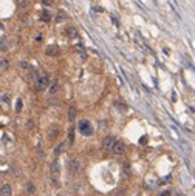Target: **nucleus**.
Masks as SVG:
<instances>
[{
	"label": "nucleus",
	"instance_id": "f03ea898",
	"mask_svg": "<svg viewBox=\"0 0 195 196\" xmlns=\"http://www.w3.org/2000/svg\"><path fill=\"white\" fill-rule=\"evenodd\" d=\"M78 130L81 131V135H90L92 133V125H90V122L87 119H82L78 125Z\"/></svg>",
	"mask_w": 195,
	"mask_h": 196
},
{
	"label": "nucleus",
	"instance_id": "9b49d317",
	"mask_svg": "<svg viewBox=\"0 0 195 196\" xmlns=\"http://www.w3.org/2000/svg\"><path fill=\"white\" fill-rule=\"evenodd\" d=\"M78 167H79V162H78V159L76 158H73L70 161V170H71V173H76L78 171Z\"/></svg>",
	"mask_w": 195,
	"mask_h": 196
},
{
	"label": "nucleus",
	"instance_id": "20e7f679",
	"mask_svg": "<svg viewBox=\"0 0 195 196\" xmlns=\"http://www.w3.org/2000/svg\"><path fill=\"white\" fill-rule=\"evenodd\" d=\"M124 151H125L124 144H122V142H119V141H116L115 145H113V148H112V153H113V154H122Z\"/></svg>",
	"mask_w": 195,
	"mask_h": 196
},
{
	"label": "nucleus",
	"instance_id": "f257e3e1",
	"mask_svg": "<svg viewBox=\"0 0 195 196\" xmlns=\"http://www.w3.org/2000/svg\"><path fill=\"white\" fill-rule=\"evenodd\" d=\"M47 87H48V77H47V74H39L37 77H36V90L42 91Z\"/></svg>",
	"mask_w": 195,
	"mask_h": 196
},
{
	"label": "nucleus",
	"instance_id": "b1692460",
	"mask_svg": "<svg viewBox=\"0 0 195 196\" xmlns=\"http://www.w3.org/2000/svg\"><path fill=\"white\" fill-rule=\"evenodd\" d=\"M17 2H20V0H17Z\"/></svg>",
	"mask_w": 195,
	"mask_h": 196
},
{
	"label": "nucleus",
	"instance_id": "dca6fc26",
	"mask_svg": "<svg viewBox=\"0 0 195 196\" xmlns=\"http://www.w3.org/2000/svg\"><path fill=\"white\" fill-rule=\"evenodd\" d=\"M115 107H116V108H119L121 111H125V105H122L121 102H115Z\"/></svg>",
	"mask_w": 195,
	"mask_h": 196
},
{
	"label": "nucleus",
	"instance_id": "423d86ee",
	"mask_svg": "<svg viewBox=\"0 0 195 196\" xmlns=\"http://www.w3.org/2000/svg\"><path fill=\"white\" fill-rule=\"evenodd\" d=\"M67 147V142H61L57 147H54V150H53V154L54 156H57V154H61L62 151H63V148Z\"/></svg>",
	"mask_w": 195,
	"mask_h": 196
},
{
	"label": "nucleus",
	"instance_id": "9d476101",
	"mask_svg": "<svg viewBox=\"0 0 195 196\" xmlns=\"http://www.w3.org/2000/svg\"><path fill=\"white\" fill-rule=\"evenodd\" d=\"M57 53H59V48L57 46H54V45L47 46V54L48 56H57Z\"/></svg>",
	"mask_w": 195,
	"mask_h": 196
},
{
	"label": "nucleus",
	"instance_id": "6ab92c4d",
	"mask_svg": "<svg viewBox=\"0 0 195 196\" xmlns=\"http://www.w3.org/2000/svg\"><path fill=\"white\" fill-rule=\"evenodd\" d=\"M34 127V122L33 121H28V122H26V128H28V130H30V128H33Z\"/></svg>",
	"mask_w": 195,
	"mask_h": 196
},
{
	"label": "nucleus",
	"instance_id": "aec40b11",
	"mask_svg": "<svg viewBox=\"0 0 195 196\" xmlns=\"http://www.w3.org/2000/svg\"><path fill=\"white\" fill-rule=\"evenodd\" d=\"M42 3H43V5H47V6H50L53 3V0H42Z\"/></svg>",
	"mask_w": 195,
	"mask_h": 196
},
{
	"label": "nucleus",
	"instance_id": "f3484780",
	"mask_svg": "<svg viewBox=\"0 0 195 196\" xmlns=\"http://www.w3.org/2000/svg\"><path fill=\"white\" fill-rule=\"evenodd\" d=\"M5 68H8V60L2 59V71H5Z\"/></svg>",
	"mask_w": 195,
	"mask_h": 196
},
{
	"label": "nucleus",
	"instance_id": "4468645a",
	"mask_svg": "<svg viewBox=\"0 0 195 196\" xmlns=\"http://www.w3.org/2000/svg\"><path fill=\"white\" fill-rule=\"evenodd\" d=\"M40 19L45 20V22H48V20H50V12H48V11H43L42 16H40Z\"/></svg>",
	"mask_w": 195,
	"mask_h": 196
},
{
	"label": "nucleus",
	"instance_id": "39448f33",
	"mask_svg": "<svg viewBox=\"0 0 195 196\" xmlns=\"http://www.w3.org/2000/svg\"><path fill=\"white\" fill-rule=\"evenodd\" d=\"M67 117H68L70 122H73L76 119V108L74 107H68V111H67Z\"/></svg>",
	"mask_w": 195,
	"mask_h": 196
},
{
	"label": "nucleus",
	"instance_id": "0eeeda50",
	"mask_svg": "<svg viewBox=\"0 0 195 196\" xmlns=\"http://www.w3.org/2000/svg\"><path fill=\"white\" fill-rule=\"evenodd\" d=\"M2 196H11V185L10 184H2Z\"/></svg>",
	"mask_w": 195,
	"mask_h": 196
},
{
	"label": "nucleus",
	"instance_id": "7ed1b4c3",
	"mask_svg": "<svg viewBox=\"0 0 195 196\" xmlns=\"http://www.w3.org/2000/svg\"><path fill=\"white\" fill-rule=\"evenodd\" d=\"M115 137L113 136H108V137H105L104 139V142H102V148L104 150H107V151H112V148H113V145H115Z\"/></svg>",
	"mask_w": 195,
	"mask_h": 196
},
{
	"label": "nucleus",
	"instance_id": "4be33fe9",
	"mask_svg": "<svg viewBox=\"0 0 195 196\" xmlns=\"http://www.w3.org/2000/svg\"><path fill=\"white\" fill-rule=\"evenodd\" d=\"M20 108H22V102H20V99H19V102H17V107H16V110L19 111Z\"/></svg>",
	"mask_w": 195,
	"mask_h": 196
},
{
	"label": "nucleus",
	"instance_id": "1a4fd4ad",
	"mask_svg": "<svg viewBox=\"0 0 195 196\" xmlns=\"http://www.w3.org/2000/svg\"><path fill=\"white\" fill-rule=\"evenodd\" d=\"M67 34H68V37L76 39L78 37V29H76L74 26H68V28H67Z\"/></svg>",
	"mask_w": 195,
	"mask_h": 196
},
{
	"label": "nucleus",
	"instance_id": "f8f14e48",
	"mask_svg": "<svg viewBox=\"0 0 195 196\" xmlns=\"http://www.w3.org/2000/svg\"><path fill=\"white\" fill-rule=\"evenodd\" d=\"M50 168H51V173H57V170H59V162H57V161H53V162H51V167H50Z\"/></svg>",
	"mask_w": 195,
	"mask_h": 196
},
{
	"label": "nucleus",
	"instance_id": "6e6552de",
	"mask_svg": "<svg viewBox=\"0 0 195 196\" xmlns=\"http://www.w3.org/2000/svg\"><path fill=\"white\" fill-rule=\"evenodd\" d=\"M59 90V82H57V79H54V81L50 83V88H48V91L51 93V94H54V93H56Z\"/></svg>",
	"mask_w": 195,
	"mask_h": 196
},
{
	"label": "nucleus",
	"instance_id": "ddd939ff",
	"mask_svg": "<svg viewBox=\"0 0 195 196\" xmlns=\"http://www.w3.org/2000/svg\"><path fill=\"white\" fill-rule=\"evenodd\" d=\"M73 141H74V128L71 127V128H70V133H68V142L71 144Z\"/></svg>",
	"mask_w": 195,
	"mask_h": 196
},
{
	"label": "nucleus",
	"instance_id": "a211bd4d",
	"mask_svg": "<svg viewBox=\"0 0 195 196\" xmlns=\"http://www.w3.org/2000/svg\"><path fill=\"white\" fill-rule=\"evenodd\" d=\"M2 100L8 104V102H10V96H8V94H2Z\"/></svg>",
	"mask_w": 195,
	"mask_h": 196
},
{
	"label": "nucleus",
	"instance_id": "412c9836",
	"mask_svg": "<svg viewBox=\"0 0 195 196\" xmlns=\"http://www.w3.org/2000/svg\"><path fill=\"white\" fill-rule=\"evenodd\" d=\"M63 19H65V16H63L62 12H61V16H57V19H56V20H57V22H62Z\"/></svg>",
	"mask_w": 195,
	"mask_h": 196
},
{
	"label": "nucleus",
	"instance_id": "2eb2a0df",
	"mask_svg": "<svg viewBox=\"0 0 195 196\" xmlns=\"http://www.w3.org/2000/svg\"><path fill=\"white\" fill-rule=\"evenodd\" d=\"M26 191H28V193H34V185L31 184V182L26 184Z\"/></svg>",
	"mask_w": 195,
	"mask_h": 196
},
{
	"label": "nucleus",
	"instance_id": "5701e85b",
	"mask_svg": "<svg viewBox=\"0 0 195 196\" xmlns=\"http://www.w3.org/2000/svg\"><path fill=\"white\" fill-rule=\"evenodd\" d=\"M160 196H169V191H163V193Z\"/></svg>",
	"mask_w": 195,
	"mask_h": 196
}]
</instances>
